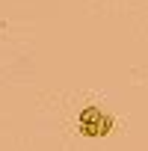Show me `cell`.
<instances>
[{"label": "cell", "mask_w": 148, "mask_h": 151, "mask_svg": "<svg viewBox=\"0 0 148 151\" xmlns=\"http://www.w3.org/2000/svg\"><path fill=\"white\" fill-rule=\"evenodd\" d=\"M80 127H83V133H86V136H104V133H110V130H113V119H110V116H104L101 110L89 107V110H83V113H80Z\"/></svg>", "instance_id": "cell-1"}]
</instances>
